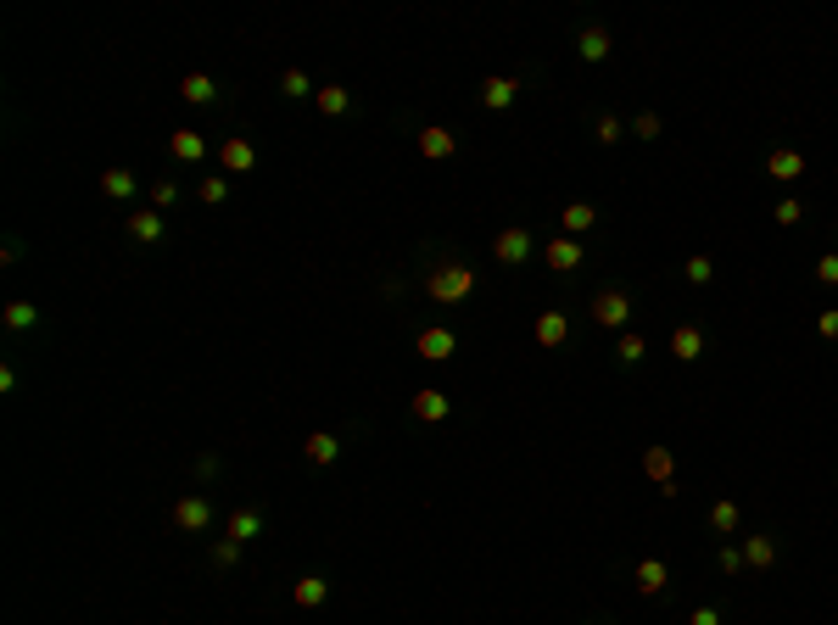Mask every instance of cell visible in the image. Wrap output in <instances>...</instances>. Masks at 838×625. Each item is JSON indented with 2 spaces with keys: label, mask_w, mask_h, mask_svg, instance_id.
<instances>
[{
  "label": "cell",
  "mask_w": 838,
  "mask_h": 625,
  "mask_svg": "<svg viewBox=\"0 0 838 625\" xmlns=\"http://www.w3.org/2000/svg\"><path fill=\"white\" fill-rule=\"evenodd\" d=\"M671 357H676V364H699V357H704V330H699V324H676V330H671Z\"/></svg>",
  "instance_id": "8fae6325"
},
{
  "label": "cell",
  "mask_w": 838,
  "mask_h": 625,
  "mask_svg": "<svg viewBox=\"0 0 838 625\" xmlns=\"http://www.w3.org/2000/svg\"><path fill=\"white\" fill-rule=\"evenodd\" d=\"M593 324H598V330H626V324H632V296L621 285L598 290L593 296Z\"/></svg>",
  "instance_id": "7a4b0ae2"
},
{
  "label": "cell",
  "mask_w": 838,
  "mask_h": 625,
  "mask_svg": "<svg viewBox=\"0 0 838 625\" xmlns=\"http://www.w3.org/2000/svg\"><path fill=\"white\" fill-rule=\"evenodd\" d=\"M816 336H822V341H838V308L816 313Z\"/></svg>",
  "instance_id": "f35d334b"
},
{
  "label": "cell",
  "mask_w": 838,
  "mask_h": 625,
  "mask_svg": "<svg viewBox=\"0 0 838 625\" xmlns=\"http://www.w3.org/2000/svg\"><path fill=\"white\" fill-rule=\"evenodd\" d=\"M325 598H330V581H325V575H302V581L291 586V603H297V609H319Z\"/></svg>",
  "instance_id": "d6986e66"
},
{
  "label": "cell",
  "mask_w": 838,
  "mask_h": 625,
  "mask_svg": "<svg viewBox=\"0 0 838 625\" xmlns=\"http://www.w3.org/2000/svg\"><path fill=\"white\" fill-rule=\"evenodd\" d=\"M179 95H185L190 107H213V101H218V84H213L207 73H185V79H179Z\"/></svg>",
  "instance_id": "ac0fdd59"
},
{
  "label": "cell",
  "mask_w": 838,
  "mask_h": 625,
  "mask_svg": "<svg viewBox=\"0 0 838 625\" xmlns=\"http://www.w3.org/2000/svg\"><path fill=\"white\" fill-rule=\"evenodd\" d=\"M738 525H744L738 503H732V497H721V503L710 508V531H716V536H738Z\"/></svg>",
  "instance_id": "4316f807"
},
{
  "label": "cell",
  "mask_w": 838,
  "mask_h": 625,
  "mask_svg": "<svg viewBox=\"0 0 838 625\" xmlns=\"http://www.w3.org/2000/svg\"><path fill=\"white\" fill-rule=\"evenodd\" d=\"M163 213H157V207H140V213H129V235H135V241H146V246H157V241H163Z\"/></svg>",
  "instance_id": "9a60e30c"
},
{
  "label": "cell",
  "mask_w": 838,
  "mask_h": 625,
  "mask_svg": "<svg viewBox=\"0 0 838 625\" xmlns=\"http://www.w3.org/2000/svg\"><path fill=\"white\" fill-rule=\"evenodd\" d=\"M280 95H291V101H302V95H319V90H313V79H308L302 68H285V73H280Z\"/></svg>",
  "instance_id": "f546056e"
},
{
  "label": "cell",
  "mask_w": 838,
  "mask_h": 625,
  "mask_svg": "<svg viewBox=\"0 0 838 625\" xmlns=\"http://www.w3.org/2000/svg\"><path fill=\"white\" fill-rule=\"evenodd\" d=\"M174 531H190V536H196V531H213V503L196 497V491H190V497H179V503H174Z\"/></svg>",
  "instance_id": "5b68a950"
},
{
  "label": "cell",
  "mask_w": 838,
  "mask_h": 625,
  "mask_svg": "<svg viewBox=\"0 0 838 625\" xmlns=\"http://www.w3.org/2000/svg\"><path fill=\"white\" fill-rule=\"evenodd\" d=\"M688 625H721V609H710V603H699V609L688 614Z\"/></svg>",
  "instance_id": "60d3db41"
},
{
  "label": "cell",
  "mask_w": 838,
  "mask_h": 625,
  "mask_svg": "<svg viewBox=\"0 0 838 625\" xmlns=\"http://www.w3.org/2000/svg\"><path fill=\"white\" fill-rule=\"evenodd\" d=\"M665 586H671L665 558H643V564H637V592H643V598H660Z\"/></svg>",
  "instance_id": "2e32d148"
},
{
  "label": "cell",
  "mask_w": 838,
  "mask_h": 625,
  "mask_svg": "<svg viewBox=\"0 0 838 625\" xmlns=\"http://www.w3.org/2000/svg\"><path fill=\"white\" fill-rule=\"evenodd\" d=\"M766 174H771V179H799V174H805V156L783 146V151H771V156H766Z\"/></svg>",
  "instance_id": "d4e9b609"
},
{
  "label": "cell",
  "mask_w": 838,
  "mask_h": 625,
  "mask_svg": "<svg viewBox=\"0 0 838 625\" xmlns=\"http://www.w3.org/2000/svg\"><path fill=\"white\" fill-rule=\"evenodd\" d=\"M559 223H565V235L576 241V235H587V229L598 223V207H593V202H570V207L559 213Z\"/></svg>",
  "instance_id": "44dd1931"
},
{
  "label": "cell",
  "mask_w": 838,
  "mask_h": 625,
  "mask_svg": "<svg viewBox=\"0 0 838 625\" xmlns=\"http://www.w3.org/2000/svg\"><path fill=\"white\" fill-rule=\"evenodd\" d=\"M632 135H637V140H660V135H665V123H660V112H637V123H632Z\"/></svg>",
  "instance_id": "d6a6232c"
},
{
  "label": "cell",
  "mask_w": 838,
  "mask_h": 625,
  "mask_svg": "<svg viewBox=\"0 0 838 625\" xmlns=\"http://www.w3.org/2000/svg\"><path fill=\"white\" fill-rule=\"evenodd\" d=\"M576 51H582V62H609V51H615V40H609V28H598V23H587L582 34H576Z\"/></svg>",
  "instance_id": "7c38bea8"
},
{
  "label": "cell",
  "mask_w": 838,
  "mask_h": 625,
  "mask_svg": "<svg viewBox=\"0 0 838 625\" xmlns=\"http://www.w3.org/2000/svg\"><path fill=\"white\" fill-rule=\"evenodd\" d=\"M313 101H319V112H325V118H347V112H352V95H347V84H319V95H313Z\"/></svg>",
  "instance_id": "7402d4cb"
},
{
  "label": "cell",
  "mask_w": 838,
  "mask_h": 625,
  "mask_svg": "<svg viewBox=\"0 0 838 625\" xmlns=\"http://www.w3.org/2000/svg\"><path fill=\"white\" fill-rule=\"evenodd\" d=\"M235 558H241V542H230V536H224V542H213V564H218V570H230Z\"/></svg>",
  "instance_id": "d590c367"
},
{
  "label": "cell",
  "mask_w": 838,
  "mask_h": 625,
  "mask_svg": "<svg viewBox=\"0 0 838 625\" xmlns=\"http://www.w3.org/2000/svg\"><path fill=\"white\" fill-rule=\"evenodd\" d=\"M168 151H174L179 162H202V156H207V140L196 135V128H174V135H168Z\"/></svg>",
  "instance_id": "ffe728a7"
},
{
  "label": "cell",
  "mask_w": 838,
  "mask_h": 625,
  "mask_svg": "<svg viewBox=\"0 0 838 625\" xmlns=\"http://www.w3.org/2000/svg\"><path fill=\"white\" fill-rule=\"evenodd\" d=\"M218 162H224V174H252L257 168V146L246 135H230V140L218 146Z\"/></svg>",
  "instance_id": "ba28073f"
},
{
  "label": "cell",
  "mask_w": 838,
  "mask_h": 625,
  "mask_svg": "<svg viewBox=\"0 0 838 625\" xmlns=\"http://www.w3.org/2000/svg\"><path fill=\"white\" fill-rule=\"evenodd\" d=\"M816 279H822V285H838V251H827V257L816 262Z\"/></svg>",
  "instance_id": "ab89813d"
},
{
  "label": "cell",
  "mask_w": 838,
  "mask_h": 625,
  "mask_svg": "<svg viewBox=\"0 0 838 625\" xmlns=\"http://www.w3.org/2000/svg\"><path fill=\"white\" fill-rule=\"evenodd\" d=\"M531 336H537V346H542V352H559V346L570 341V313H559V308H548V313H537V324H531Z\"/></svg>",
  "instance_id": "8992f818"
},
{
  "label": "cell",
  "mask_w": 838,
  "mask_h": 625,
  "mask_svg": "<svg viewBox=\"0 0 838 625\" xmlns=\"http://www.w3.org/2000/svg\"><path fill=\"white\" fill-rule=\"evenodd\" d=\"M593 140H598V146H615V140H626V123H621L615 112H598V123H593Z\"/></svg>",
  "instance_id": "4dcf8cb0"
},
{
  "label": "cell",
  "mask_w": 838,
  "mask_h": 625,
  "mask_svg": "<svg viewBox=\"0 0 838 625\" xmlns=\"http://www.w3.org/2000/svg\"><path fill=\"white\" fill-rule=\"evenodd\" d=\"M744 564L749 570H771V564H777V542H771V536H744Z\"/></svg>",
  "instance_id": "cb8c5ba5"
},
{
  "label": "cell",
  "mask_w": 838,
  "mask_h": 625,
  "mask_svg": "<svg viewBox=\"0 0 838 625\" xmlns=\"http://www.w3.org/2000/svg\"><path fill=\"white\" fill-rule=\"evenodd\" d=\"M174 202H179V185H174V179L151 185V207H157V213H163V207H174Z\"/></svg>",
  "instance_id": "e575fe53"
},
{
  "label": "cell",
  "mask_w": 838,
  "mask_h": 625,
  "mask_svg": "<svg viewBox=\"0 0 838 625\" xmlns=\"http://www.w3.org/2000/svg\"><path fill=\"white\" fill-rule=\"evenodd\" d=\"M213 475H218V458L202 452V458H196V480H213Z\"/></svg>",
  "instance_id": "b9f144b4"
},
{
  "label": "cell",
  "mask_w": 838,
  "mask_h": 625,
  "mask_svg": "<svg viewBox=\"0 0 838 625\" xmlns=\"http://www.w3.org/2000/svg\"><path fill=\"white\" fill-rule=\"evenodd\" d=\"M196 195H202L207 207H218L224 195H230V179H202V185H196Z\"/></svg>",
  "instance_id": "836d02e7"
},
{
  "label": "cell",
  "mask_w": 838,
  "mask_h": 625,
  "mask_svg": "<svg viewBox=\"0 0 838 625\" xmlns=\"http://www.w3.org/2000/svg\"><path fill=\"white\" fill-rule=\"evenodd\" d=\"M643 352H649V341H643L637 330H621V341H615V364H621V369H637V364H643Z\"/></svg>",
  "instance_id": "484cf974"
},
{
  "label": "cell",
  "mask_w": 838,
  "mask_h": 625,
  "mask_svg": "<svg viewBox=\"0 0 838 625\" xmlns=\"http://www.w3.org/2000/svg\"><path fill=\"white\" fill-rule=\"evenodd\" d=\"M537 246H531V229L526 223H509V229H498V241H492V257L503 262V269H520V262L531 257Z\"/></svg>",
  "instance_id": "3957f363"
},
{
  "label": "cell",
  "mask_w": 838,
  "mask_h": 625,
  "mask_svg": "<svg viewBox=\"0 0 838 625\" xmlns=\"http://www.w3.org/2000/svg\"><path fill=\"white\" fill-rule=\"evenodd\" d=\"M302 452H308V464H336V458H341V441H336L330 431H313V436L302 441Z\"/></svg>",
  "instance_id": "603a6c76"
},
{
  "label": "cell",
  "mask_w": 838,
  "mask_h": 625,
  "mask_svg": "<svg viewBox=\"0 0 838 625\" xmlns=\"http://www.w3.org/2000/svg\"><path fill=\"white\" fill-rule=\"evenodd\" d=\"M101 195H112V202H129V195H135V174H129V168H107V174H101Z\"/></svg>",
  "instance_id": "f1b7e54d"
},
{
  "label": "cell",
  "mask_w": 838,
  "mask_h": 625,
  "mask_svg": "<svg viewBox=\"0 0 838 625\" xmlns=\"http://www.w3.org/2000/svg\"><path fill=\"white\" fill-rule=\"evenodd\" d=\"M34 324H40V308L34 302H6V330L12 336H28Z\"/></svg>",
  "instance_id": "83f0119b"
},
{
  "label": "cell",
  "mask_w": 838,
  "mask_h": 625,
  "mask_svg": "<svg viewBox=\"0 0 838 625\" xmlns=\"http://www.w3.org/2000/svg\"><path fill=\"white\" fill-rule=\"evenodd\" d=\"M475 269L470 262H442V269L425 274V290H431V302H464V296L475 290Z\"/></svg>",
  "instance_id": "6da1fadb"
},
{
  "label": "cell",
  "mask_w": 838,
  "mask_h": 625,
  "mask_svg": "<svg viewBox=\"0 0 838 625\" xmlns=\"http://www.w3.org/2000/svg\"><path fill=\"white\" fill-rule=\"evenodd\" d=\"M542 257H548V269H554V274H570V269H582V241L559 235V241L542 246Z\"/></svg>",
  "instance_id": "5bb4252c"
},
{
  "label": "cell",
  "mask_w": 838,
  "mask_h": 625,
  "mask_svg": "<svg viewBox=\"0 0 838 625\" xmlns=\"http://www.w3.org/2000/svg\"><path fill=\"white\" fill-rule=\"evenodd\" d=\"M771 218H777V223H788V229H794V223L805 218V207L794 202V195H783V202H777V207H771Z\"/></svg>",
  "instance_id": "8d00e7d4"
},
{
  "label": "cell",
  "mask_w": 838,
  "mask_h": 625,
  "mask_svg": "<svg viewBox=\"0 0 838 625\" xmlns=\"http://www.w3.org/2000/svg\"><path fill=\"white\" fill-rule=\"evenodd\" d=\"M716 564H721V575H738V570H744V547H721Z\"/></svg>",
  "instance_id": "74e56055"
},
{
  "label": "cell",
  "mask_w": 838,
  "mask_h": 625,
  "mask_svg": "<svg viewBox=\"0 0 838 625\" xmlns=\"http://www.w3.org/2000/svg\"><path fill=\"white\" fill-rule=\"evenodd\" d=\"M682 279H688V285H710V279H716V262L704 257V251H693V257L682 262Z\"/></svg>",
  "instance_id": "1f68e13d"
},
{
  "label": "cell",
  "mask_w": 838,
  "mask_h": 625,
  "mask_svg": "<svg viewBox=\"0 0 838 625\" xmlns=\"http://www.w3.org/2000/svg\"><path fill=\"white\" fill-rule=\"evenodd\" d=\"M459 151V135H453V128H419V156H431V162H447V156H453Z\"/></svg>",
  "instance_id": "4fadbf2b"
},
{
  "label": "cell",
  "mask_w": 838,
  "mask_h": 625,
  "mask_svg": "<svg viewBox=\"0 0 838 625\" xmlns=\"http://www.w3.org/2000/svg\"><path fill=\"white\" fill-rule=\"evenodd\" d=\"M408 413H414L419 424H442L447 413H453V402H447V397H442L436 385H425V391H414V402H408Z\"/></svg>",
  "instance_id": "30bf717a"
},
{
  "label": "cell",
  "mask_w": 838,
  "mask_h": 625,
  "mask_svg": "<svg viewBox=\"0 0 838 625\" xmlns=\"http://www.w3.org/2000/svg\"><path fill=\"white\" fill-rule=\"evenodd\" d=\"M257 531H263V514H257V508H235L230 519H224V536H230V542H241V547H246Z\"/></svg>",
  "instance_id": "e0dca14e"
},
{
  "label": "cell",
  "mask_w": 838,
  "mask_h": 625,
  "mask_svg": "<svg viewBox=\"0 0 838 625\" xmlns=\"http://www.w3.org/2000/svg\"><path fill=\"white\" fill-rule=\"evenodd\" d=\"M643 475L660 486V497H676V452L671 447H643Z\"/></svg>",
  "instance_id": "277c9868"
},
{
  "label": "cell",
  "mask_w": 838,
  "mask_h": 625,
  "mask_svg": "<svg viewBox=\"0 0 838 625\" xmlns=\"http://www.w3.org/2000/svg\"><path fill=\"white\" fill-rule=\"evenodd\" d=\"M526 84L520 79H509V73H492V79H481V107L487 112H509L514 107V95H520Z\"/></svg>",
  "instance_id": "52a82bcc"
},
{
  "label": "cell",
  "mask_w": 838,
  "mask_h": 625,
  "mask_svg": "<svg viewBox=\"0 0 838 625\" xmlns=\"http://www.w3.org/2000/svg\"><path fill=\"white\" fill-rule=\"evenodd\" d=\"M453 352H459V336H453V330H442V324L419 330V357H425V364H447Z\"/></svg>",
  "instance_id": "9c48e42d"
}]
</instances>
